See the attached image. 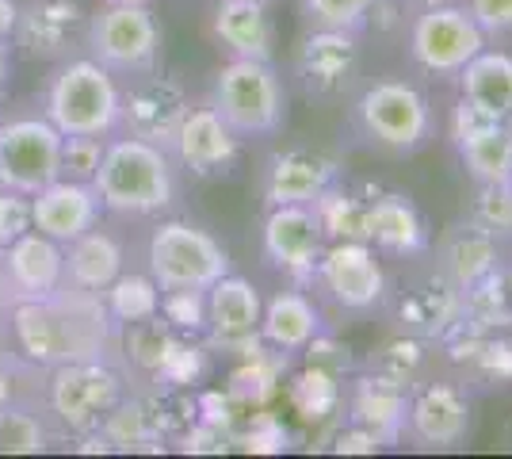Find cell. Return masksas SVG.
<instances>
[{
    "mask_svg": "<svg viewBox=\"0 0 512 459\" xmlns=\"http://www.w3.org/2000/svg\"><path fill=\"white\" fill-rule=\"evenodd\" d=\"M16 322V341L35 364H77V360H100L107 345V314L100 291H81V287H58L39 299H23L12 314Z\"/></svg>",
    "mask_w": 512,
    "mask_h": 459,
    "instance_id": "1",
    "label": "cell"
},
{
    "mask_svg": "<svg viewBox=\"0 0 512 459\" xmlns=\"http://www.w3.org/2000/svg\"><path fill=\"white\" fill-rule=\"evenodd\" d=\"M100 207L115 215H153L176 199V173L165 146L146 138H115L104 146L100 169L92 176Z\"/></svg>",
    "mask_w": 512,
    "mask_h": 459,
    "instance_id": "2",
    "label": "cell"
},
{
    "mask_svg": "<svg viewBox=\"0 0 512 459\" xmlns=\"http://www.w3.org/2000/svg\"><path fill=\"white\" fill-rule=\"evenodd\" d=\"M211 108L226 119V127L237 138L276 134L287 115V92H283V81L272 62L234 58L214 77Z\"/></svg>",
    "mask_w": 512,
    "mask_h": 459,
    "instance_id": "3",
    "label": "cell"
},
{
    "mask_svg": "<svg viewBox=\"0 0 512 459\" xmlns=\"http://www.w3.org/2000/svg\"><path fill=\"white\" fill-rule=\"evenodd\" d=\"M46 119L62 134H111L123 119V92L111 81V69L96 58H81L54 77L46 96Z\"/></svg>",
    "mask_w": 512,
    "mask_h": 459,
    "instance_id": "4",
    "label": "cell"
},
{
    "mask_svg": "<svg viewBox=\"0 0 512 459\" xmlns=\"http://www.w3.org/2000/svg\"><path fill=\"white\" fill-rule=\"evenodd\" d=\"M230 272L218 241L192 222H165L150 238V276L161 291H207Z\"/></svg>",
    "mask_w": 512,
    "mask_h": 459,
    "instance_id": "5",
    "label": "cell"
},
{
    "mask_svg": "<svg viewBox=\"0 0 512 459\" xmlns=\"http://www.w3.org/2000/svg\"><path fill=\"white\" fill-rule=\"evenodd\" d=\"M363 134L383 150L413 153L432 138V108L428 100L406 81H379L356 104Z\"/></svg>",
    "mask_w": 512,
    "mask_h": 459,
    "instance_id": "6",
    "label": "cell"
},
{
    "mask_svg": "<svg viewBox=\"0 0 512 459\" xmlns=\"http://www.w3.org/2000/svg\"><path fill=\"white\" fill-rule=\"evenodd\" d=\"M486 50V31L474 23L463 4H436L421 8L409 31V54L413 62L436 77H459L474 54Z\"/></svg>",
    "mask_w": 512,
    "mask_h": 459,
    "instance_id": "7",
    "label": "cell"
},
{
    "mask_svg": "<svg viewBox=\"0 0 512 459\" xmlns=\"http://www.w3.org/2000/svg\"><path fill=\"white\" fill-rule=\"evenodd\" d=\"M62 131L50 119H12L0 127V188L35 196L58 180Z\"/></svg>",
    "mask_w": 512,
    "mask_h": 459,
    "instance_id": "8",
    "label": "cell"
},
{
    "mask_svg": "<svg viewBox=\"0 0 512 459\" xmlns=\"http://www.w3.org/2000/svg\"><path fill=\"white\" fill-rule=\"evenodd\" d=\"M88 46H92V58L100 66L123 69V73H146L157 58L161 31H157L146 4H107L92 20Z\"/></svg>",
    "mask_w": 512,
    "mask_h": 459,
    "instance_id": "9",
    "label": "cell"
},
{
    "mask_svg": "<svg viewBox=\"0 0 512 459\" xmlns=\"http://www.w3.org/2000/svg\"><path fill=\"white\" fill-rule=\"evenodd\" d=\"M50 406L69 429L92 433L119 406V375L104 368L100 360L62 364L50 383Z\"/></svg>",
    "mask_w": 512,
    "mask_h": 459,
    "instance_id": "10",
    "label": "cell"
},
{
    "mask_svg": "<svg viewBox=\"0 0 512 459\" xmlns=\"http://www.w3.org/2000/svg\"><path fill=\"white\" fill-rule=\"evenodd\" d=\"M321 222L314 207L287 203L272 207V215L264 219V257L272 268H283L291 276L314 272L321 261Z\"/></svg>",
    "mask_w": 512,
    "mask_h": 459,
    "instance_id": "11",
    "label": "cell"
},
{
    "mask_svg": "<svg viewBox=\"0 0 512 459\" xmlns=\"http://www.w3.org/2000/svg\"><path fill=\"white\" fill-rule=\"evenodd\" d=\"M96 219H100V196L92 184H81V180L58 176L31 196V230L62 245L92 230Z\"/></svg>",
    "mask_w": 512,
    "mask_h": 459,
    "instance_id": "12",
    "label": "cell"
},
{
    "mask_svg": "<svg viewBox=\"0 0 512 459\" xmlns=\"http://www.w3.org/2000/svg\"><path fill=\"white\" fill-rule=\"evenodd\" d=\"M318 272L329 295L348 310H371L383 299V268L367 241H337L329 253H321Z\"/></svg>",
    "mask_w": 512,
    "mask_h": 459,
    "instance_id": "13",
    "label": "cell"
},
{
    "mask_svg": "<svg viewBox=\"0 0 512 459\" xmlns=\"http://www.w3.org/2000/svg\"><path fill=\"white\" fill-rule=\"evenodd\" d=\"M260 295L249 280L241 276H222L207 287V326L211 341L218 349H256V333H260Z\"/></svg>",
    "mask_w": 512,
    "mask_h": 459,
    "instance_id": "14",
    "label": "cell"
},
{
    "mask_svg": "<svg viewBox=\"0 0 512 459\" xmlns=\"http://www.w3.org/2000/svg\"><path fill=\"white\" fill-rule=\"evenodd\" d=\"M184 115H188L184 88L169 81V77H150V81L134 85L123 96V119L119 123H127V131L134 138H146L153 146L169 150Z\"/></svg>",
    "mask_w": 512,
    "mask_h": 459,
    "instance_id": "15",
    "label": "cell"
},
{
    "mask_svg": "<svg viewBox=\"0 0 512 459\" xmlns=\"http://www.w3.org/2000/svg\"><path fill=\"white\" fill-rule=\"evenodd\" d=\"M237 146H241V138L226 127V119L214 108H188V115L176 127V138H172L176 157L195 176L226 173L237 161Z\"/></svg>",
    "mask_w": 512,
    "mask_h": 459,
    "instance_id": "16",
    "label": "cell"
},
{
    "mask_svg": "<svg viewBox=\"0 0 512 459\" xmlns=\"http://www.w3.org/2000/svg\"><path fill=\"white\" fill-rule=\"evenodd\" d=\"M4 253V280L20 299H39L65 284L62 241L46 238L39 230H27Z\"/></svg>",
    "mask_w": 512,
    "mask_h": 459,
    "instance_id": "17",
    "label": "cell"
},
{
    "mask_svg": "<svg viewBox=\"0 0 512 459\" xmlns=\"http://www.w3.org/2000/svg\"><path fill=\"white\" fill-rule=\"evenodd\" d=\"M356 66H360V50L348 31L318 27L299 50V73L310 96H341L356 77Z\"/></svg>",
    "mask_w": 512,
    "mask_h": 459,
    "instance_id": "18",
    "label": "cell"
},
{
    "mask_svg": "<svg viewBox=\"0 0 512 459\" xmlns=\"http://www.w3.org/2000/svg\"><path fill=\"white\" fill-rule=\"evenodd\" d=\"M406 417L425 448H455L470 433V406L455 387H425L406 406Z\"/></svg>",
    "mask_w": 512,
    "mask_h": 459,
    "instance_id": "19",
    "label": "cell"
},
{
    "mask_svg": "<svg viewBox=\"0 0 512 459\" xmlns=\"http://www.w3.org/2000/svg\"><path fill=\"white\" fill-rule=\"evenodd\" d=\"M333 180H337L333 161L302 150L279 153V157H272L268 176H264V199H268V207H287V203L310 207Z\"/></svg>",
    "mask_w": 512,
    "mask_h": 459,
    "instance_id": "20",
    "label": "cell"
},
{
    "mask_svg": "<svg viewBox=\"0 0 512 459\" xmlns=\"http://www.w3.org/2000/svg\"><path fill=\"white\" fill-rule=\"evenodd\" d=\"M363 234L375 241L386 253L398 257H413L428 245V230L421 211L413 207V199L402 192H386L375 203H367V219H363Z\"/></svg>",
    "mask_w": 512,
    "mask_h": 459,
    "instance_id": "21",
    "label": "cell"
},
{
    "mask_svg": "<svg viewBox=\"0 0 512 459\" xmlns=\"http://www.w3.org/2000/svg\"><path fill=\"white\" fill-rule=\"evenodd\" d=\"M65 284L81 291H100L123 276V249L111 234H100L96 226L81 238L65 241Z\"/></svg>",
    "mask_w": 512,
    "mask_h": 459,
    "instance_id": "22",
    "label": "cell"
},
{
    "mask_svg": "<svg viewBox=\"0 0 512 459\" xmlns=\"http://www.w3.org/2000/svg\"><path fill=\"white\" fill-rule=\"evenodd\" d=\"M318 329H321L318 306L310 303L302 291H279L260 310V337L268 345H276L279 352L306 349L318 337Z\"/></svg>",
    "mask_w": 512,
    "mask_h": 459,
    "instance_id": "23",
    "label": "cell"
},
{
    "mask_svg": "<svg viewBox=\"0 0 512 459\" xmlns=\"http://www.w3.org/2000/svg\"><path fill=\"white\" fill-rule=\"evenodd\" d=\"M463 100L486 111L493 119H512V58L497 50L474 54L467 66L459 69Z\"/></svg>",
    "mask_w": 512,
    "mask_h": 459,
    "instance_id": "24",
    "label": "cell"
},
{
    "mask_svg": "<svg viewBox=\"0 0 512 459\" xmlns=\"http://www.w3.org/2000/svg\"><path fill=\"white\" fill-rule=\"evenodd\" d=\"M459 157L478 184H509L512 176V119H486L482 127L455 138Z\"/></svg>",
    "mask_w": 512,
    "mask_h": 459,
    "instance_id": "25",
    "label": "cell"
},
{
    "mask_svg": "<svg viewBox=\"0 0 512 459\" xmlns=\"http://www.w3.org/2000/svg\"><path fill=\"white\" fill-rule=\"evenodd\" d=\"M214 35L234 50V58L272 62V23L264 4L253 0H222L214 16Z\"/></svg>",
    "mask_w": 512,
    "mask_h": 459,
    "instance_id": "26",
    "label": "cell"
},
{
    "mask_svg": "<svg viewBox=\"0 0 512 459\" xmlns=\"http://www.w3.org/2000/svg\"><path fill=\"white\" fill-rule=\"evenodd\" d=\"M356 417L367 433L390 440L406 421V398L398 391V379H367L356 394Z\"/></svg>",
    "mask_w": 512,
    "mask_h": 459,
    "instance_id": "27",
    "label": "cell"
},
{
    "mask_svg": "<svg viewBox=\"0 0 512 459\" xmlns=\"http://www.w3.org/2000/svg\"><path fill=\"white\" fill-rule=\"evenodd\" d=\"M104 306L115 322H146L161 314V287L153 284V276H119L111 287H104Z\"/></svg>",
    "mask_w": 512,
    "mask_h": 459,
    "instance_id": "28",
    "label": "cell"
},
{
    "mask_svg": "<svg viewBox=\"0 0 512 459\" xmlns=\"http://www.w3.org/2000/svg\"><path fill=\"white\" fill-rule=\"evenodd\" d=\"M310 207H314V215H318V222H321V234L341 238V241H367V234H363L367 203H360V199H352L348 192L329 184Z\"/></svg>",
    "mask_w": 512,
    "mask_h": 459,
    "instance_id": "29",
    "label": "cell"
},
{
    "mask_svg": "<svg viewBox=\"0 0 512 459\" xmlns=\"http://www.w3.org/2000/svg\"><path fill=\"white\" fill-rule=\"evenodd\" d=\"M73 20H77V4L73 0H39L31 8V16L23 23V35L35 50H58L65 43V35L73 31Z\"/></svg>",
    "mask_w": 512,
    "mask_h": 459,
    "instance_id": "30",
    "label": "cell"
},
{
    "mask_svg": "<svg viewBox=\"0 0 512 459\" xmlns=\"http://www.w3.org/2000/svg\"><path fill=\"white\" fill-rule=\"evenodd\" d=\"M448 268L459 284H478L493 272V238L482 226H470L467 234L448 245Z\"/></svg>",
    "mask_w": 512,
    "mask_h": 459,
    "instance_id": "31",
    "label": "cell"
},
{
    "mask_svg": "<svg viewBox=\"0 0 512 459\" xmlns=\"http://www.w3.org/2000/svg\"><path fill=\"white\" fill-rule=\"evenodd\" d=\"M46 448V429L23 410L0 406V456H35Z\"/></svg>",
    "mask_w": 512,
    "mask_h": 459,
    "instance_id": "32",
    "label": "cell"
},
{
    "mask_svg": "<svg viewBox=\"0 0 512 459\" xmlns=\"http://www.w3.org/2000/svg\"><path fill=\"white\" fill-rule=\"evenodd\" d=\"M104 146L107 142L100 138V134H62L58 176L92 184V176H96V169H100V157H104Z\"/></svg>",
    "mask_w": 512,
    "mask_h": 459,
    "instance_id": "33",
    "label": "cell"
},
{
    "mask_svg": "<svg viewBox=\"0 0 512 459\" xmlns=\"http://www.w3.org/2000/svg\"><path fill=\"white\" fill-rule=\"evenodd\" d=\"M375 8H379V0H306V16L318 27L348 31V35H356Z\"/></svg>",
    "mask_w": 512,
    "mask_h": 459,
    "instance_id": "34",
    "label": "cell"
},
{
    "mask_svg": "<svg viewBox=\"0 0 512 459\" xmlns=\"http://www.w3.org/2000/svg\"><path fill=\"white\" fill-rule=\"evenodd\" d=\"M474 226H482L490 238H512V184H482Z\"/></svg>",
    "mask_w": 512,
    "mask_h": 459,
    "instance_id": "35",
    "label": "cell"
},
{
    "mask_svg": "<svg viewBox=\"0 0 512 459\" xmlns=\"http://www.w3.org/2000/svg\"><path fill=\"white\" fill-rule=\"evenodd\" d=\"M161 310L172 326H207V291H161Z\"/></svg>",
    "mask_w": 512,
    "mask_h": 459,
    "instance_id": "36",
    "label": "cell"
},
{
    "mask_svg": "<svg viewBox=\"0 0 512 459\" xmlns=\"http://www.w3.org/2000/svg\"><path fill=\"white\" fill-rule=\"evenodd\" d=\"M27 230H31V199L0 188V249H8Z\"/></svg>",
    "mask_w": 512,
    "mask_h": 459,
    "instance_id": "37",
    "label": "cell"
},
{
    "mask_svg": "<svg viewBox=\"0 0 512 459\" xmlns=\"http://www.w3.org/2000/svg\"><path fill=\"white\" fill-rule=\"evenodd\" d=\"M169 333L157 326V318H146V322H138L134 329V337H130V345H134V360L138 364H146V368H161V360H165V349H169Z\"/></svg>",
    "mask_w": 512,
    "mask_h": 459,
    "instance_id": "38",
    "label": "cell"
},
{
    "mask_svg": "<svg viewBox=\"0 0 512 459\" xmlns=\"http://www.w3.org/2000/svg\"><path fill=\"white\" fill-rule=\"evenodd\" d=\"M467 12L486 35H505V31H512V0H470Z\"/></svg>",
    "mask_w": 512,
    "mask_h": 459,
    "instance_id": "39",
    "label": "cell"
},
{
    "mask_svg": "<svg viewBox=\"0 0 512 459\" xmlns=\"http://www.w3.org/2000/svg\"><path fill=\"white\" fill-rule=\"evenodd\" d=\"M20 23V12H16V0H0V39L12 35Z\"/></svg>",
    "mask_w": 512,
    "mask_h": 459,
    "instance_id": "40",
    "label": "cell"
},
{
    "mask_svg": "<svg viewBox=\"0 0 512 459\" xmlns=\"http://www.w3.org/2000/svg\"><path fill=\"white\" fill-rule=\"evenodd\" d=\"M4 73H8V46L0 43V81H4Z\"/></svg>",
    "mask_w": 512,
    "mask_h": 459,
    "instance_id": "41",
    "label": "cell"
},
{
    "mask_svg": "<svg viewBox=\"0 0 512 459\" xmlns=\"http://www.w3.org/2000/svg\"><path fill=\"white\" fill-rule=\"evenodd\" d=\"M409 4H417V8H436V4H455V0H409Z\"/></svg>",
    "mask_w": 512,
    "mask_h": 459,
    "instance_id": "42",
    "label": "cell"
},
{
    "mask_svg": "<svg viewBox=\"0 0 512 459\" xmlns=\"http://www.w3.org/2000/svg\"><path fill=\"white\" fill-rule=\"evenodd\" d=\"M4 398H8V379H4V364H0V406H4Z\"/></svg>",
    "mask_w": 512,
    "mask_h": 459,
    "instance_id": "43",
    "label": "cell"
},
{
    "mask_svg": "<svg viewBox=\"0 0 512 459\" xmlns=\"http://www.w3.org/2000/svg\"><path fill=\"white\" fill-rule=\"evenodd\" d=\"M107 4H150V0H107Z\"/></svg>",
    "mask_w": 512,
    "mask_h": 459,
    "instance_id": "44",
    "label": "cell"
},
{
    "mask_svg": "<svg viewBox=\"0 0 512 459\" xmlns=\"http://www.w3.org/2000/svg\"><path fill=\"white\" fill-rule=\"evenodd\" d=\"M253 4H264V8H268V4H272V0H253Z\"/></svg>",
    "mask_w": 512,
    "mask_h": 459,
    "instance_id": "45",
    "label": "cell"
},
{
    "mask_svg": "<svg viewBox=\"0 0 512 459\" xmlns=\"http://www.w3.org/2000/svg\"><path fill=\"white\" fill-rule=\"evenodd\" d=\"M509 184H512V176H509Z\"/></svg>",
    "mask_w": 512,
    "mask_h": 459,
    "instance_id": "46",
    "label": "cell"
}]
</instances>
